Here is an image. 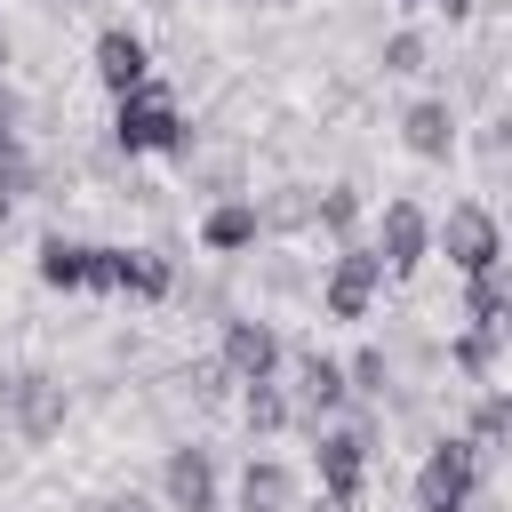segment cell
<instances>
[{
	"instance_id": "obj_1",
	"label": "cell",
	"mask_w": 512,
	"mask_h": 512,
	"mask_svg": "<svg viewBox=\"0 0 512 512\" xmlns=\"http://www.w3.org/2000/svg\"><path fill=\"white\" fill-rule=\"evenodd\" d=\"M112 144H120V152H184V144H192V128H184V112H176V96H168V88L136 80V88L112 104Z\"/></svg>"
},
{
	"instance_id": "obj_2",
	"label": "cell",
	"mask_w": 512,
	"mask_h": 512,
	"mask_svg": "<svg viewBox=\"0 0 512 512\" xmlns=\"http://www.w3.org/2000/svg\"><path fill=\"white\" fill-rule=\"evenodd\" d=\"M480 448L472 440H440L432 456H424V472H416V504L424 512H464L472 496H480Z\"/></svg>"
},
{
	"instance_id": "obj_3",
	"label": "cell",
	"mask_w": 512,
	"mask_h": 512,
	"mask_svg": "<svg viewBox=\"0 0 512 512\" xmlns=\"http://www.w3.org/2000/svg\"><path fill=\"white\" fill-rule=\"evenodd\" d=\"M432 240L448 248L456 272H488V264H504V224H496V208H480V200H456V208L432 224Z\"/></svg>"
},
{
	"instance_id": "obj_4",
	"label": "cell",
	"mask_w": 512,
	"mask_h": 512,
	"mask_svg": "<svg viewBox=\"0 0 512 512\" xmlns=\"http://www.w3.org/2000/svg\"><path fill=\"white\" fill-rule=\"evenodd\" d=\"M88 288H112V296H168L176 288V272H168V256H152V248H88Z\"/></svg>"
},
{
	"instance_id": "obj_5",
	"label": "cell",
	"mask_w": 512,
	"mask_h": 512,
	"mask_svg": "<svg viewBox=\"0 0 512 512\" xmlns=\"http://www.w3.org/2000/svg\"><path fill=\"white\" fill-rule=\"evenodd\" d=\"M424 256H432V216H424L416 200H392V208H384V224H376V264L408 280Z\"/></svg>"
},
{
	"instance_id": "obj_6",
	"label": "cell",
	"mask_w": 512,
	"mask_h": 512,
	"mask_svg": "<svg viewBox=\"0 0 512 512\" xmlns=\"http://www.w3.org/2000/svg\"><path fill=\"white\" fill-rule=\"evenodd\" d=\"M312 464H320V488L352 504V496H360V480H368V432H360V424H336V432H320Z\"/></svg>"
},
{
	"instance_id": "obj_7",
	"label": "cell",
	"mask_w": 512,
	"mask_h": 512,
	"mask_svg": "<svg viewBox=\"0 0 512 512\" xmlns=\"http://www.w3.org/2000/svg\"><path fill=\"white\" fill-rule=\"evenodd\" d=\"M160 496H168V512H216V456L208 448H168Z\"/></svg>"
},
{
	"instance_id": "obj_8",
	"label": "cell",
	"mask_w": 512,
	"mask_h": 512,
	"mask_svg": "<svg viewBox=\"0 0 512 512\" xmlns=\"http://www.w3.org/2000/svg\"><path fill=\"white\" fill-rule=\"evenodd\" d=\"M8 416H16V432L40 448V440H56L64 432V384L56 376H16L8 384Z\"/></svg>"
},
{
	"instance_id": "obj_9",
	"label": "cell",
	"mask_w": 512,
	"mask_h": 512,
	"mask_svg": "<svg viewBox=\"0 0 512 512\" xmlns=\"http://www.w3.org/2000/svg\"><path fill=\"white\" fill-rule=\"evenodd\" d=\"M376 280H384L376 248H344V256L328 264V320H360L368 296H376Z\"/></svg>"
},
{
	"instance_id": "obj_10",
	"label": "cell",
	"mask_w": 512,
	"mask_h": 512,
	"mask_svg": "<svg viewBox=\"0 0 512 512\" xmlns=\"http://www.w3.org/2000/svg\"><path fill=\"white\" fill-rule=\"evenodd\" d=\"M96 80H104L112 96H128L136 80H152V48H144V32H128V24L96 32Z\"/></svg>"
},
{
	"instance_id": "obj_11",
	"label": "cell",
	"mask_w": 512,
	"mask_h": 512,
	"mask_svg": "<svg viewBox=\"0 0 512 512\" xmlns=\"http://www.w3.org/2000/svg\"><path fill=\"white\" fill-rule=\"evenodd\" d=\"M224 368H232L240 384L272 376V368H280V336H272L264 320H224Z\"/></svg>"
},
{
	"instance_id": "obj_12",
	"label": "cell",
	"mask_w": 512,
	"mask_h": 512,
	"mask_svg": "<svg viewBox=\"0 0 512 512\" xmlns=\"http://www.w3.org/2000/svg\"><path fill=\"white\" fill-rule=\"evenodd\" d=\"M400 136H408V152H416V160H448V152H456V112H448L440 96H424V104H408Z\"/></svg>"
},
{
	"instance_id": "obj_13",
	"label": "cell",
	"mask_w": 512,
	"mask_h": 512,
	"mask_svg": "<svg viewBox=\"0 0 512 512\" xmlns=\"http://www.w3.org/2000/svg\"><path fill=\"white\" fill-rule=\"evenodd\" d=\"M256 232H264L256 200H224V208H208V216H200V248H216V256H232V248H256Z\"/></svg>"
},
{
	"instance_id": "obj_14",
	"label": "cell",
	"mask_w": 512,
	"mask_h": 512,
	"mask_svg": "<svg viewBox=\"0 0 512 512\" xmlns=\"http://www.w3.org/2000/svg\"><path fill=\"white\" fill-rule=\"evenodd\" d=\"M288 504H296V472L280 456H256L240 472V512H288Z\"/></svg>"
},
{
	"instance_id": "obj_15",
	"label": "cell",
	"mask_w": 512,
	"mask_h": 512,
	"mask_svg": "<svg viewBox=\"0 0 512 512\" xmlns=\"http://www.w3.org/2000/svg\"><path fill=\"white\" fill-rule=\"evenodd\" d=\"M504 312H512V280H504V264H488V272H464V320H480V328H504Z\"/></svg>"
},
{
	"instance_id": "obj_16",
	"label": "cell",
	"mask_w": 512,
	"mask_h": 512,
	"mask_svg": "<svg viewBox=\"0 0 512 512\" xmlns=\"http://www.w3.org/2000/svg\"><path fill=\"white\" fill-rule=\"evenodd\" d=\"M40 280H48V288H88V240L48 232V240H40Z\"/></svg>"
},
{
	"instance_id": "obj_17",
	"label": "cell",
	"mask_w": 512,
	"mask_h": 512,
	"mask_svg": "<svg viewBox=\"0 0 512 512\" xmlns=\"http://www.w3.org/2000/svg\"><path fill=\"white\" fill-rule=\"evenodd\" d=\"M296 384H304V408H312V416L344 400V368H336L328 352H304V360H296Z\"/></svg>"
},
{
	"instance_id": "obj_18",
	"label": "cell",
	"mask_w": 512,
	"mask_h": 512,
	"mask_svg": "<svg viewBox=\"0 0 512 512\" xmlns=\"http://www.w3.org/2000/svg\"><path fill=\"white\" fill-rule=\"evenodd\" d=\"M496 352H504V328H480V320L448 344V360H456L464 376H488V368H496Z\"/></svg>"
},
{
	"instance_id": "obj_19",
	"label": "cell",
	"mask_w": 512,
	"mask_h": 512,
	"mask_svg": "<svg viewBox=\"0 0 512 512\" xmlns=\"http://www.w3.org/2000/svg\"><path fill=\"white\" fill-rule=\"evenodd\" d=\"M240 408H248V432H280V424H288V392H280L272 376H256Z\"/></svg>"
},
{
	"instance_id": "obj_20",
	"label": "cell",
	"mask_w": 512,
	"mask_h": 512,
	"mask_svg": "<svg viewBox=\"0 0 512 512\" xmlns=\"http://www.w3.org/2000/svg\"><path fill=\"white\" fill-rule=\"evenodd\" d=\"M24 192H32V160H24L16 128H0V208H16Z\"/></svg>"
},
{
	"instance_id": "obj_21",
	"label": "cell",
	"mask_w": 512,
	"mask_h": 512,
	"mask_svg": "<svg viewBox=\"0 0 512 512\" xmlns=\"http://www.w3.org/2000/svg\"><path fill=\"white\" fill-rule=\"evenodd\" d=\"M504 424H512V400L504 392H488L480 408H472V448L488 456V448H504Z\"/></svg>"
},
{
	"instance_id": "obj_22",
	"label": "cell",
	"mask_w": 512,
	"mask_h": 512,
	"mask_svg": "<svg viewBox=\"0 0 512 512\" xmlns=\"http://www.w3.org/2000/svg\"><path fill=\"white\" fill-rule=\"evenodd\" d=\"M312 216H320V224H328V232H352V224H360V192H352V184H328V192H320V208H312Z\"/></svg>"
},
{
	"instance_id": "obj_23",
	"label": "cell",
	"mask_w": 512,
	"mask_h": 512,
	"mask_svg": "<svg viewBox=\"0 0 512 512\" xmlns=\"http://www.w3.org/2000/svg\"><path fill=\"white\" fill-rule=\"evenodd\" d=\"M416 64H424V40L416 32H392L384 40V72H416Z\"/></svg>"
},
{
	"instance_id": "obj_24",
	"label": "cell",
	"mask_w": 512,
	"mask_h": 512,
	"mask_svg": "<svg viewBox=\"0 0 512 512\" xmlns=\"http://www.w3.org/2000/svg\"><path fill=\"white\" fill-rule=\"evenodd\" d=\"M344 392H384V352H360L344 368Z\"/></svg>"
},
{
	"instance_id": "obj_25",
	"label": "cell",
	"mask_w": 512,
	"mask_h": 512,
	"mask_svg": "<svg viewBox=\"0 0 512 512\" xmlns=\"http://www.w3.org/2000/svg\"><path fill=\"white\" fill-rule=\"evenodd\" d=\"M104 512H160V504H144V496H112Z\"/></svg>"
},
{
	"instance_id": "obj_26",
	"label": "cell",
	"mask_w": 512,
	"mask_h": 512,
	"mask_svg": "<svg viewBox=\"0 0 512 512\" xmlns=\"http://www.w3.org/2000/svg\"><path fill=\"white\" fill-rule=\"evenodd\" d=\"M432 8H440V16H472V0H432Z\"/></svg>"
},
{
	"instance_id": "obj_27",
	"label": "cell",
	"mask_w": 512,
	"mask_h": 512,
	"mask_svg": "<svg viewBox=\"0 0 512 512\" xmlns=\"http://www.w3.org/2000/svg\"><path fill=\"white\" fill-rule=\"evenodd\" d=\"M312 512H352V504H344V496H320V504H312Z\"/></svg>"
},
{
	"instance_id": "obj_28",
	"label": "cell",
	"mask_w": 512,
	"mask_h": 512,
	"mask_svg": "<svg viewBox=\"0 0 512 512\" xmlns=\"http://www.w3.org/2000/svg\"><path fill=\"white\" fill-rule=\"evenodd\" d=\"M0 64H8V24H0Z\"/></svg>"
}]
</instances>
